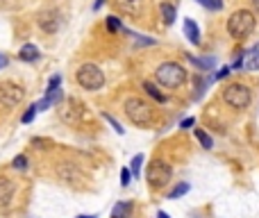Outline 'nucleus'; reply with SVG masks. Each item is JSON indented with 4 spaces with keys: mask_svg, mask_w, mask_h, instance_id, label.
<instances>
[{
    "mask_svg": "<svg viewBox=\"0 0 259 218\" xmlns=\"http://www.w3.org/2000/svg\"><path fill=\"white\" fill-rule=\"evenodd\" d=\"M123 109H125V116L130 118L132 125L136 127H148L154 123V109L150 102H145L139 95H130V98L123 102Z\"/></svg>",
    "mask_w": 259,
    "mask_h": 218,
    "instance_id": "1",
    "label": "nucleus"
},
{
    "mask_svg": "<svg viewBox=\"0 0 259 218\" xmlns=\"http://www.w3.org/2000/svg\"><path fill=\"white\" fill-rule=\"evenodd\" d=\"M257 27V18L250 9H236L230 18H227V32H230L232 39H245L250 36Z\"/></svg>",
    "mask_w": 259,
    "mask_h": 218,
    "instance_id": "2",
    "label": "nucleus"
},
{
    "mask_svg": "<svg viewBox=\"0 0 259 218\" xmlns=\"http://www.w3.org/2000/svg\"><path fill=\"white\" fill-rule=\"evenodd\" d=\"M154 80L166 89H180L186 82V71L177 62H164L154 68Z\"/></svg>",
    "mask_w": 259,
    "mask_h": 218,
    "instance_id": "3",
    "label": "nucleus"
},
{
    "mask_svg": "<svg viewBox=\"0 0 259 218\" xmlns=\"http://www.w3.org/2000/svg\"><path fill=\"white\" fill-rule=\"evenodd\" d=\"M75 80L84 91H100L105 86V73H102V68L100 66L86 62V64H82V66L77 68Z\"/></svg>",
    "mask_w": 259,
    "mask_h": 218,
    "instance_id": "4",
    "label": "nucleus"
},
{
    "mask_svg": "<svg viewBox=\"0 0 259 218\" xmlns=\"http://www.w3.org/2000/svg\"><path fill=\"white\" fill-rule=\"evenodd\" d=\"M145 177H148V184L152 186L154 191H159L173 180V166L166 161V159H152Z\"/></svg>",
    "mask_w": 259,
    "mask_h": 218,
    "instance_id": "5",
    "label": "nucleus"
},
{
    "mask_svg": "<svg viewBox=\"0 0 259 218\" xmlns=\"http://www.w3.org/2000/svg\"><path fill=\"white\" fill-rule=\"evenodd\" d=\"M223 100L234 109H245L252 102V91L245 84H241V82H232V84H227L223 89Z\"/></svg>",
    "mask_w": 259,
    "mask_h": 218,
    "instance_id": "6",
    "label": "nucleus"
},
{
    "mask_svg": "<svg viewBox=\"0 0 259 218\" xmlns=\"http://www.w3.org/2000/svg\"><path fill=\"white\" fill-rule=\"evenodd\" d=\"M23 98H25L23 86L14 84V82H3V84H0V104H3L5 109H14L16 104H21Z\"/></svg>",
    "mask_w": 259,
    "mask_h": 218,
    "instance_id": "7",
    "label": "nucleus"
},
{
    "mask_svg": "<svg viewBox=\"0 0 259 218\" xmlns=\"http://www.w3.org/2000/svg\"><path fill=\"white\" fill-rule=\"evenodd\" d=\"M59 116L68 125H77L82 121V116H84V104H80V100H75V98H68L62 104V109H59Z\"/></svg>",
    "mask_w": 259,
    "mask_h": 218,
    "instance_id": "8",
    "label": "nucleus"
},
{
    "mask_svg": "<svg viewBox=\"0 0 259 218\" xmlns=\"http://www.w3.org/2000/svg\"><path fill=\"white\" fill-rule=\"evenodd\" d=\"M14 195H16V184L7 177H0V211H7L12 207Z\"/></svg>",
    "mask_w": 259,
    "mask_h": 218,
    "instance_id": "9",
    "label": "nucleus"
},
{
    "mask_svg": "<svg viewBox=\"0 0 259 218\" xmlns=\"http://www.w3.org/2000/svg\"><path fill=\"white\" fill-rule=\"evenodd\" d=\"M59 23H62V18H59L57 9H45V12H41L39 27L45 32V34H55V32L59 30Z\"/></svg>",
    "mask_w": 259,
    "mask_h": 218,
    "instance_id": "10",
    "label": "nucleus"
},
{
    "mask_svg": "<svg viewBox=\"0 0 259 218\" xmlns=\"http://www.w3.org/2000/svg\"><path fill=\"white\" fill-rule=\"evenodd\" d=\"M239 68H243V71H259V41L245 50L243 57H239Z\"/></svg>",
    "mask_w": 259,
    "mask_h": 218,
    "instance_id": "11",
    "label": "nucleus"
},
{
    "mask_svg": "<svg viewBox=\"0 0 259 218\" xmlns=\"http://www.w3.org/2000/svg\"><path fill=\"white\" fill-rule=\"evenodd\" d=\"M116 7L121 9L123 14L136 16V14L143 12V0H116Z\"/></svg>",
    "mask_w": 259,
    "mask_h": 218,
    "instance_id": "12",
    "label": "nucleus"
},
{
    "mask_svg": "<svg viewBox=\"0 0 259 218\" xmlns=\"http://www.w3.org/2000/svg\"><path fill=\"white\" fill-rule=\"evenodd\" d=\"M132 209H134V204L130 200H118L112 209V218H132Z\"/></svg>",
    "mask_w": 259,
    "mask_h": 218,
    "instance_id": "13",
    "label": "nucleus"
},
{
    "mask_svg": "<svg viewBox=\"0 0 259 218\" xmlns=\"http://www.w3.org/2000/svg\"><path fill=\"white\" fill-rule=\"evenodd\" d=\"M184 34H186V39H189L193 45L200 43V27H198V23L191 21V18H186V21H184Z\"/></svg>",
    "mask_w": 259,
    "mask_h": 218,
    "instance_id": "14",
    "label": "nucleus"
},
{
    "mask_svg": "<svg viewBox=\"0 0 259 218\" xmlns=\"http://www.w3.org/2000/svg\"><path fill=\"white\" fill-rule=\"evenodd\" d=\"M39 57H41V52L34 43H25L21 50H18V59H23V62H36Z\"/></svg>",
    "mask_w": 259,
    "mask_h": 218,
    "instance_id": "15",
    "label": "nucleus"
},
{
    "mask_svg": "<svg viewBox=\"0 0 259 218\" xmlns=\"http://www.w3.org/2000/svg\"><path fill=\"white\" fill-rule=\"evenodd\" d=\"M159 12H162V18L171 25V23H175V16H177V12H175V7H173L171 3H162L159 5Z\"/></svg>",
    "mask_w": 259,
    "mask_h": 218,
    "instance_id": "16",
    "label": "nucleus"
},
{
    "mask_svg": "<svg viewBox=\"0 0 259 218\" xmlns=\"http://www.w3.org/2000/svg\"><path fill=\"white\" fill-rule=\"evenodd\" d=\"M189 191H191L189 182H177V184L173 186V191L168 193V200H177V198H182V195H186Z\"/></svg>",
    "mask_w": 259,
    "mask_h": 218,
    "instance_id": "17",
    "label": "nucleus"
},
{
    "mask_svg": "<svg viewBox=\"0 0 259 218\" xmlns=\"http://www.w3.org/2000/svg\"><path fill=\"white\" fill-rule=\"evenodd\" d=\"M143 154H134V157H132V161H130V168H127V171H130V175L134 177V180H139V175H141V164H143Z\"/></svg>",
    "mask_w": 259,
    "mask_h": 218,
    "instance_id": "18",
    "label": "nucleus"
},
{
    "mask_svg": "<svg viewBox=\"0 0 259 218\" xmlns=\"http://www.w3.org/2000/svg\"><path fill=\"white\" fill-rule=\"evenodd\" d=\"M186 59H189L191 64H195V66H200V68H214V66H216V59H214V57L198 59V57H193V54H186Z\"/></svg>",
    "mask_w": 259,
    "mask_h": 218,
    "instance_id": "19",
    "label": "nucleus"
},
{
    "mask_svg": "<svg viewBox=\"0 0 259 218\" xmlns=\"http://www.w3.org/2000/svg\"><path fill=\"white\" fill-rule=\"evenodd\" d=\"M143 89H145V93H148L150 98H154L157 102H166V95L159 93V89L152 84V82H143Z\"/></svg>",
    "mask_w": 259,
    "mask_h": 218,
    "instance_id": "20",
    "label": "nucleus"
},
{
    "mask_svg": "<svg viewBox=\"0 0 259 218\" xmlns=\"http://www.w3.org/2000/svg\"><path fill=\"white\" fill-rule=\"evenodd\" d=\"M193 134H195V139L200 141V145H202V148H207V150L214 148V139H212V136H209L204 130H195Z\"/></svg>",
    "mask_w": 259,
    "mask_h": 218,
    "instance_id": "21",
    "label": "nucleus"
},
{
    "mask_svg": "<svg viewBox=\"0 0 259 218\" xmlns=\"http://www.w3.org/2000/svg\"><path fill=\"white\" fill-rule=\"evenodd\" d=\"M27 157L25 154H16V157H14V161H12V168L14 171H27Z\"/></svg>",
    "mask_w": 259,
    "mask_h": 218,
    "instance_id": "22",
    "label": "nucleus"
},
{
    "mask_svg": "<svg viewBox=\"0 0 259 218\" xmlns=\"http://www.w3.org/2000/svg\"><path fill=\"white\" fill-rule=\"evenodd\" d=\"M198 3L209 12H221L223 9V0H198Z\"/></svg>",
    "mask_w": 259,
    "mask_h": 218,
    "instance_id": "23",
    "label": "nucleus"
},
{
    "mask_svg": "<svg viewBox=\"0 0 259 218\" xmlns=\"http://www.w3.org/2000/svg\"><path fill=\"white\" fill-rule=\"evenodd\" d=\"M34 116H36V104H30V107H27V112L21 116V123H25V125H27V123L34 121Z\"/></svg>",
    "mask_w": 259,
    "mask_h": 218,
    "instance_id": "24",
    "label": "nucleus"
},
{
    "mask_svg": "<svg viewBox=\"0 0 259 218\" xmlns=\"http://www.w3.org/2000/svg\"><path fill=\"white\" fill-rule=\"evenodd\" d=\"M59 84H62V75H53L48 82V86H45V93H53V91L59 89Z\"/></svg>",
    "mask_w": 259,
    "mask_h": 218,
    "instance_id": "25",
    "label": "nucleus"
},
{
    "mask_svg": "<svg viewBox=\"0 0 259 218\" xmlns=\"http://www.w3.org/2000/svg\"><path fill=\"white\" fill-rule=\"evenodd\" d=\"M107 27H109V32H118V30H123L121 21H118L116 16H107Z\"/></svg>",
    "mask_w": 259,
    "mask_h": 218,
    "instance_id": "26",
    "label": "nucleus"
},
{
    "mask_svg": "<svg viewBox=\"0 0 259 218\" xmlns=\"http://www.w3.org/2000/svg\"><path fill=\"white\" fill-rule=\"evenodd\" d=\"M105 121H107L109 125H112L114 130L118 132V134H125V130H123V127H121V123H118V121H116V118H114V116H109V114H105Z\"/></svg>",
    "mask_w": 259,
    "mask_h": 218,
    "instance_id": "27",
    "label": "nucleus"
},
{
    "mask_svg": "<svg viewBox=\"0 0 259 218\" xmlns=\"http://www.w3.org/2000/svg\"><path fill=\"white\" fill-rule=\"evenodd\" d=\"M132 36H134V41L139 45H152L154 43V39H148V36H143V34H132Z\"/></svg>",
    "mask_w": 259,
    "mask_h": 218,
    "instance_id": "28",
    "label": "nucleus"
},
{
    "mask_svg": "<svg viewBox=\"0 0 259 218\" xmlns=\"http://www.w3.org/2000/svg\"><path fill=\"white\" fill-rule=\"evenodd\" d=\"M130 182H132L130 171H127V168H123V171H121V184L123 186H130Z\"/></svg>",
    "mask_w": 259,
    "mask_h": 218,
    "instance_id": "29",
    "label": "nucleus"
},
{
    "mask_svg": "<svg viewBox=\"0 0 259 218\" xmlns=\"http://www.w3.org/2000/svg\"><path fill=\"white\" fill-rule=\"evenodd\" d=\"M230 71H232V68H230V66L221 68V71H218V73H216V75H214V77H212V82H214V80H223V77H227V75H230Z\"/></svg>",
    "mask_w": 259,
    "mask_h": 218,
    "instance_id": "30",
    "label": "nucleus"
},
{
    "mask_svg": "<svg viewBox=\"0 0 259 218\" xmlns=\"http://www.w3.org/2000/svg\"><path fill=\"white\" fill-rule=\"evenodd\" d=\"M195 125V118L191 116V118H184V121H182V130H191V127Z\"/></svg>",
    "mask_w": 259,
    "mask_h": 218,
    "instance_id": "31",
    "label": "nucleus"
},
{
    "mask_svg": "<svg viewBox=\"0 0 259 218\" xmlns=\"http://www.w3.org/2000/svg\"><path fill=\"white\" fill-rule=\"evenodd\" d=\"M7 64H9L7 54H3V52H0V68H5V66H7Z\"/></svg>",
    "mask_w": 259,
    "mask_h": 218,
    "instance_id": "32",
    "label": "nucleus"
},
{
    "mask_svg": "<svg viewBox=\"0 0 259 218\" xmlns=\"http://www.w3.org/2000/svg\"><path fill=\"white\" fill-rule=\"evenodd\" d=\"M102 5H105V0H95V3H93V9H100Z\"/></svg>",
    "mask_w": 259,
    "mask_h": 218,
    "instance_id": "33",
    "label": "nucleus"
},
{
    "mask_svg": "<svg viewBox=\"0 0 259 218\" xmlns=\"http://www.w3.org/2000/svg\"><path fill=\"white\" fill-rule=\"evenodd\" d=\"M77 218H98V216H93V213H80Z\"/></svg>",
    "mask_w": 259,
    "mask_h": 218,
    "instance_id": "34",
    "label": "nucleus"
},
{
    "mask_svg": "<svg viewBox=\"0 0 259 218\" xmlns=\"http://www.w3.org/2000/svg\"><path fill=\"white\" fill-rule=\"evenodd\" d=\"M157 218H171L166 211H157Z\"/></svg>",
    "mask_w": 259,
    "mask_h": 218,
    "instance_id": "35",
    "label": "nucleus"
}]
</instances>
